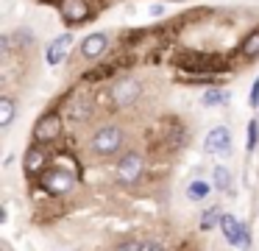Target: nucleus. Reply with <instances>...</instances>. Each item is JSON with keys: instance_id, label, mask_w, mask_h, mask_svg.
Masks as SVG:
<instances>
[{"instance_id": "nucleus-21", "label": "nucleus", "mask_w": 259, "mask_h": 251, "mask_svg": "<svg viewBox=\"0 0 259 251\" xmlns=\"http://www.w3.org/2000/svg\"><path fill=\"white\" fill-rule=\"evenodd\" d=\"M114 251H142V240H137V237L120 240V243L114 245Z\"/></svg>"}, {"instance_id": "nucleus-5", "label": "nucleus", "mask_w": 259, "mask_h": 251, "mask_svg": "<svg viewBox=\"0 0 259 251\" xmlns=\"http://www.w3.org/2000/svg\"><path fill=\"white\" fill-rule=\"evenodd\" d=\"M142 173H145V159H142V154H137V151L123 154V159H120L117 167H114L117 182L125 184V187H134V184L142 178Z\"/></svg>"}, {"instance_id": "nucleus-17", "label": "nucleus", "mask_w": 259, "mask_h": 251, "mask_svg": "<svg viewBox=\"0 0 259 251\" xmlns=\"http://www.w3.org/2000/svg\"><path fill=\"white\" fill-rule=\"evenodd\" d=\"M209 193H212V184H209L206 178H195V182L187 184V198L195 201V204H198V201H206Z\"/></svg>"}, {"instance_id": "nucleus-22", "label": "nucleus", "mask_w": 259, "mask_h": 251, "mask_svg": "<svg viewBox=\"0 0 259 251\" xmlns=\"http://www.w3.org/2000/svg\"><path fill=\"white\" fill-rule=\"evenodd\" d=\"M256 139H259V120H251V123H248V145H245V148L253 151V148H256Z\"/></svg>"}, {"instance_id": "nucleus-4", "label": "nucleus", "mask_w": 259, "mask_h": 251, "mask_svg": "<svg viewBox=\"0 0 259 251\" xmlns=\"http://www.w3.org/2000/svg\"><path fill=\"white\" fill-rule=\"evenodd\" d=\"M62 131H64V117L59 115L56 109H51V112H45V115L36 120L34 142L36 145H51V142H56V139L62 137Z\"/></svg>"}, {"instance_id": "nucleus-24", "label": "nucleus", "mask_w": 259, "mask_h": 251, "mask_svg": "<svg viewBox=\"0 0 259 251\" xmlns=\"http://www.w3.org/2000/svg\"><path fill=\"white\" fill-rule=\"evenodd\" d=\"M142 251H164V245L159 240H142Z\"/></svg>"}, {"instance_id": "nucleus-6", "label": "nucleus", "mask_w": 259, "mask_h": 251, "mask_svg": "<svg viewBox=\"0 0 259 251\" xmlns=\"http://www.w3.org/2000/svg\"><path fill=\"white\" fill-rule=\"evenodd\" d=\"M142 95V87L137 78H117L109 89V100H112L117 109H125V106H134L137 98Z\"/></svg>"}, {"instance_id": "nucleus-14", "label": "nucleus", "mask_w": 259, "mask_h": 251, "mask_svg": "<svg viewBox=\"0 0 259 251\" xmlns=\"http://www.w3.org/2000/svg\"><path fill=\"white\" fill-rule=\"evenodd\" d=\"M237 56L245 61H253L259 56V25L253 28V31L245 33V39L240 42V48H237Z\"/></svg>"}, {"instance_id": "nucleus-19", "label": "nucleus", "mask_w": 259, "mask_h": 251, "mask_svg": "<svg viewBox=\"0 0 259 251\" xmlns=\"http://www.w3.org/2000/svg\"><path fill=\"white\" fill-rule=\"evenodd\" d=\"M212 182H214V187L220 190V193H229L231 190V173H229V167H223V165H218L212 170Z\"/></svg>"}, {"instance_id": "nucleus-9", "label": "nucleus", "mask_w": 259, "mask_h": 251, "mask_svg": "<svg viewBox=\"0 0 259 251\" xmlns=\"http://www.w3.org/2000/svg\"><path fill=\"white\" fill-rule=\"evenodd\" d=\"M203 148H206V154H229L231 151L229 126H214L212 131L206 134V139H203Z\"/></svg>"}, {"instance_id": "nucleus-10", "label": "nucleus", "mask_w": 259, "mask_h": 251, "mask_svg": "<svg viewBox=\"0 0 259 251\" xmlns=\"http://www.w3.org/2000/svg\"><path fill=\"white\" fill-rule=\"evenodd\" d=\"M64 115H67V120L73 123H84L92 117V100L84 98V95H73V98H67V103H64Z\"/></svg>"}, {"instance_id": "nucleus-11", "label": "nucleus", "mask_w": 259, "mask_h": 251, "mask_svg": "<svg viewBox=\"0 0 259 251\" xmlns=\"http://www.w3.org/2000/svg\"><path fill=\"white\" fill-rule=\"evenodd\" d=\"M70 48H73V33H62V37H56L51 45H48V50H45V59H48V64L51 67H56V64H62L64 59H67V53H70Z\"/></svg>"}, {"instance_id": "nucleus-3", "label": "nucleus", "mask_w": 259, "mask_h": 251, "mask_svg": "<svg viewBox=\"0 0 259 251\" xmlns=\"http://www.w3.org/2000/svg\"><path fill=\"white\" fill-rule=\"evenodd\" d=\"M42 190L51 195H67L70 190L75 187V170L73 167H64V165H51L39 178Z\"/></svg>"}, {"instance_id": "nucleus-8", "label": "nucleus", "mask_w": 259, "mask_h": 251, "mask_svg": "<svg viewBox=\"0 0 259 251\" xmlns=\"http://www.w3.org/2000/svg\"><path fill=\"white\" fill-rule=\"evenodd\" d=\"M48 167H51V165H48V151L42 148V145L34 142L28 151H25V156H23V170H25V176H28V178H36V176H39V178H42V173H45Z\"/></svg>"}, {"instance_id": "nucleus-12", "label": "nucleus", "mask_w": 259, "mask_h": 251, "mask_svg": "<svg viewBox=\"0 0 259 251\" xmlns=\"http://www.w3.org/2000/svg\"><path fill=\"white\" fill-rule=\"evenodd\" d=\"M106 48H109V33H103V31H98V33H90V37L81 42V56L84 59H98V56H103L106 53Z\"/></svg>"}, {"instance_id": "nucleus-15", "label": "nucleus", "mask_w": 259, "mask_h": 251, "mask_svg": "<svg viewBox=\"0 0 259 251\" xmlns=\"http://www.w3.org/2000/svg\"><path fill=\"white\" fill-rule=\"evenodd\" d=\"M114 73H117V64H114V61H106V64H98V67H92V70H87V73H84V81H87V84L112 81Z\"/></svg>"}, {"instance_id": "nucleus-7", "label": "nucleus", "mask_w": 259, "mask_h": 251, "mask_svg": "<svg viewBox=\"0 0 259 251\" xmlns=\"http://www.w3.org/2000/svg\"><path fill=\"white\" fill-rule=\"evenodd\" d=\"M59 11H62V20L67 28L84 25L92 17V6L87 0H59Z\"/></svg>"}, {"instance_id": "nucleus-25", "label": "nucleus", "mask_w": 259, "mask_h": 251, "mask_svg": "<svg viewBox=\"0 0 259 251\" xmlns=\"http://www.w3.org/2000/svg\"><path fill=\"white\" fill-rule=\"evenodd\" d=\"M151 14H153V17L164 14V6H162V3H153V6H151Z\"/></svg>"}, {"instance_id": "nucleus-18", "label": "nucleus", "mask_w": 259, "mask_h": 251, "mask_svg": "<svg viewBox=\"0 0 259 251\" xmlns=\"http://www.w3.org/2000/svg\"><path fill=\"white\" fill-rule=\"evenodd\" d=\"M229 100H231V92H229V89L212 87V89H206V92H203L201 103H203V106H223V103H229Z\"/></svg>"}, {"instance_id": "nucleus-16", "label": "nucleus", "mask_w": 259, "mask_h": 251, "mask_svg": "<svg viewBox=\"0 0 259 251\" xmlns=\"http://www.w3.org/2000/svg\"><path fill=\"white\" fill-rule=\"evenodd\" d=\"M17 115V103H14L12 95H0V128H9L14 123Z\"/></svg>"}, {"instance_id": "nucleus-2", "label": "nucleus", "mask_w": 259, "mask_h": 251, "mask_svg": "<svg viewBox=\"0 0 259 251\" xmlns=\"http://www.w3.org/2000/svg\"><path fill=\"white\" fill-rule=\"evenodd\" d=\"M90 148L95 151L98 156H114L120 148H123V128L117 126V123H103V126L95 128V134H92L90 139Z\"/></svg>"}, {"instance_id": "nucleus-20", "label": "nucleus", "mask_w": 259, "mask_h": 251, "mask_svg": "<svg viewBox=\"0 0 259 251\" xmlns=\"http://www.w3.org/2000/svg\"><path fill=\"white\" fill-rule=\"evenodd\" d=\"M220 215H223V212H220L218 206H212V209L203 212V218H201V229H203V232H209L212 226H220Z\"/></svg>"}, {"instance_id": "nucleus-1", "label": "nucleus", "mask_w": 259, "mask_h": 251, "mask_svg": "<svg viewBox=\"0 0 259 251\" xmlns=\"http://www.w3.org/2000/svg\"><path fill=\"white\" fill-rule=\"evenodd\" d=\"M176 64L184 73H190V78H206V76H220L223 70H229V61L218 53H198V50H181L176 56Z\"/></svg>"}, {"instance_id": "nucleus-13", "label": "nucleus", "mask_w": 259, "mask_h": 251, "mask_svg": "<svg viewBox=\"0 0 259 251\" xmlns=\"http://www.w3.org/2000/svg\"><path fill=\"white\" fill-rule=\"evenodd\" d=\"M220 229H223V237L229 240L234 248H240V240H242V223L237 221L234 215H229V212H223L220 215Z\"/></svg>"}, {"instance_id": "nucleus-26", "label": "nucleus", "mask_w": 259, "mask_h": 251, "mask_svg": "<svg viewBox=\"0 0 259 251\" xmlns=\"http://www.w3.org/2000/svg\"><path fill=\"white\" fill-rule=\"evenodd\" d=\"M173 3H179V0H173Z\"/></svg>"}, {"instance_id": "nucleus-23", "label": "nucleus", "mask_w": 259, "mask_h": 251, "mask_svg": "<svg viewBox=\"0 0 259 251\" xmlns=\"http://www.w3.org/2000/svg\"><path fill=\"white\" fill-rule=\"evenodd\" d=\"M248 100H251L253 109L259 106V76H256V81H253V87H251V95H248Z\"/></svg>"}]
</instances>
